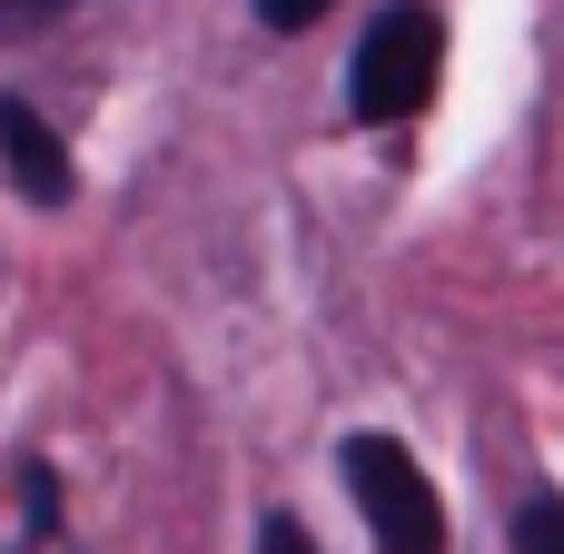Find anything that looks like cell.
Listing matches in <instances>:
<instances>
[{
	"label": "cell",
	"mask_w": 564,
	"mask_h": 554,
	"mask_svg": "<svg viewBox=\"0 0 564 554\" xmlns=\"http://www.w3.org/2000/svg\"><path fill=\"white\" fill-rule=\"evenodd\" d=\"M436 79H446V20L426 0H397V10L367 20V40L347 59V109L367 129H406L436 99Z\"/></svg>",
	"instance_id": "1"
},
{
	"label": "cell",
	"mask_w": 564,
	"mask_h": 554,
	"mask_svg": "<svg viewBox=\"0 0 564 554\" xmlns=\"http://www.w3.org/2000/svg\"><path fill=\"white\" fill-rule=\"evenodd\" d=\"M0 178H10V198H30V208H69V188H79L69 139H59L30 99H10V89H0Z\"/></svg>",
	"instance_id": "3"
},
{
	"label": "cell",
	"mask_w": 564,
	"mask_h": 554,
	"mask_svg": "<svg viewBox=\"0 0 564 554\" xmlns=\"http://www.w3.org/2000/svg\"><path fill=\"white\" fill-rule=\"evenodd\" d=\"M258 554H317V545H307L297 515H268V525H258Z\"/></svg>",
	"instance_id": "7"
},
{
	"label": "cell",
	"mask_w": 564,
	"mask_h": 554,
	"mask_svg": "<svg viewBox=\"0 0 564 554\" xmlns=\"http://www.w3.org/2000/svg\"><path fill=\"white\" fill-rule=\"evenodd\" d=\"M337 466H347V496H357L377 554H446V496L426 486V466L406 456V436L367 426V436L337 446Z\"/></svg>",
	"instance_id": "2"
},
{
	"label": "cell",
	"mask_w": 564,
	"mask_h": 554,
	"mask_svg": "<svg viewBox=\"0 0 564 554\" xmlns=\"http://www.w3.org/2000/svg\"><path fill=\"white\" fill-rule=\"evenodd\" d=\"M516 554H564V496H525L516 506Z\"/></svg>",
	"instance_id": "5"
},
{
	"label": "cell",
	"mask_w": 564,
	"mask_h": 554,
	"mask_svg": "<svg viewBox=\"0 0 564 554\" xmlns=\"http://www.w3.org/2000/svg\"><path fill=\"white\" fill-rule=\"evenodd\" d=\"M10 496H20V554H79L59 525V466L50 456H20L10 466Z\"/></svg>",
	"instance_id": "4"
},
{
	"label": "cell",
	"mask_w": 564,
	"mask_h": 554,
	"mask_svg": "<svg viewBox=\"0 0 564 554\" xmlns=\"http://www.w3.org/2000/svg\"><path fill=\"white\" fill-rule=\"evenodd\" d=\"M327 10H337V0H258V20H268V30H317Z\"/></svg>",
	"instance_id": "6"
},
{
	"label": "cell",
	"mask_w": 564,
	"mask_h": 554,
	"mask_svg": "<svg viewBox=\"0 0 564 554\" xmlns=\"http://www.w3.org/2000/svg\"><path fill=\"white\" fill-rule=\"evenodd\" d=\"M69 0H0V30H40V20H59Z\"/></svg>",
	"instance_id": "8"
}]
</instances>
